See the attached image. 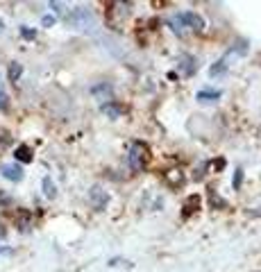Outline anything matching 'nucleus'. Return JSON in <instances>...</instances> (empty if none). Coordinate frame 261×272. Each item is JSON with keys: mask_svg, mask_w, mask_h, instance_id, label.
I'll return each instance as SVG.
<instances>
[{"mask_svg": "<svg viewBox=\"0 0 261 272\" xmlns=\"http://www.w3.org/2000/svg\"><path fill=\"white\" fill-rule=\"evenodd\" d=\"M230 52H236V55H245V52H248V41H236V46L232 48Z\"/></svg>", "mask_w": 261, "mask_h": 272, "instance_id": "obj_13", "label": "nucleus"}, {"mask_svg": "<svg viewBox=\"0 0 261 272\" xmlns=\"http://www.w3.org/2000/svg\"><path fill=\"white\" fill-rule=\"evenodd\" d=\"M0 175H3L5 179H9V182L18 184L23 179V168L18 166V163H3V166H0Z\"/></svg>", "mask_w": 261, "mask_h": 272, "instance_id": "obj_2", "label": "nucleus"}, {"mask_svg": "<svg viewBox=\"0 0 261 272\" xmlns=\"http://www.w3.org/2000/svg\"><path fill=\"white\" fill-rule=\"evenodd\" d=\"M89 195H91V202H93L95 209H105V207H107L109 195H107V193H103V188H100V186H93V188H91Z\"/></svg>", "mask_w": 261, "mask_h": 272, "instance_id": "obj_5", "label": "nucleus"}, {"mask_svg": "<svg viewBox=\"0 0 261 272\" xmlns=\"http://www.w3.org/2000/svg\"><path fill=\"white\" fill-rule=\"evenodd\" d=\"M241 179H243V170H236V175H234V188H241Z\"/></svg>", "mask_w": 261, "mask_h": 272, "instance_id": "obj_16", "label": "nucleus"}, {"mask_svg": "<svg viewBox=\"0 0 261 272\" xmlns=\"http://www.w3.org/2000/svg\"><path fill=\"white\" fill-rule=\"evenodd\" d=\"M21 37H25V39H35V37H37V32H35V30H30L27 25H23V27H21Z\"/></svg>", "mask_w": 261, "mask_h": 272, "instance_id": "obj_15", "label": "nucleus"}, {"mask_svg": "<svg viewBox=\"0 0 261 272\" xmlns=\"http://www.w3.org/2000/svg\"><path fill=\"white\" fill-rule=\"evenodd\" d=\"M180 21L184 23V25L188 27H193V30H205V21H202L198 14H193V12H184V14H180Z\"/></svg>", "mask_w": 261, "mask_h": 272, "instance_id": "obj_4", "label": "nucleus"}, {"mask_svg": "<svg viewBox=\"0 0 261 272\" xmlns=\"http://www.w3.org/2000/svg\"><path fill=\"white\" fill-rule=\"evenodd\" d=\"M14 159H16V161H23V163H30L32 159H35L32 148L30 145H18V148L14 150Z\"/></svg>", "mask_w": 261, "mask_h": 272, "instance_id": "obj_7", "label": "nucleus"}, {"mask_svg": "<svg viewBox=\"0 0 261 272\" xmlns=\"http://www.w3.org/2000/svg\"><path fill=\"white\" fill-rule=\"evenodd\" d=\"M0 252H3V250H0Z\"/></svg>", "mask_w": 261, "mask_h": 272, "instance_id": "obj_21", "label": "nucleus"}, {"mask_svg": "<svg viewBox=\"0 0 261 272\" xmlns=\"http://www.w3.org/2000/svg\"><path fill=\"white\" fill-rule=\"evenodd\" d=\"M41 25H43V27L55 25V16H43V18H41Z\"/></svg>", "mask_w": 261, "mask_h": 272, "instance_id": "obj_17", "label": "nucleus"}, {"mask_svg": "<svg viewBox=\"0 0 261 272\" xmlns=\"http://www.w3.org/2000/svg\"><path fill=\"white\" fill-rule=\"evenodd\" d=\"M43 195L46 197H55L57 195V188H55V182H52L50 177H43Z\"/></svg>", "mask_w": 261, "mask_h": 272, "instance_id": "obj_11", "label": "nucleus"}, {"mask_svg": "<svg viewBox=\"0 0 261 272\" xmlns=\"http://www.w3.org/2000/svg\"><path fill=\"white\" fill-rule=\"evenodd\" d=\"M182 68H184V75H193V73L198 71V64H195V59H193L191 55H182Z\"/></svg>", "mask_w": 261, "mask_h": 272, "instance_id": "obj_9", "label": "nucleus"}, {"mask_svg": "<svg viewBox=\"0 0 261 272\" xmlns=\"http://www.w3.org/2000/svg\"><path fill=\"white\" fill-rule=\"evenodd\" d=\"M5 236H7V229H5V227H3V225H0V241H3V238H5Z\"/></svg>", "mask_w": 261, "mask_h": 272, "instance_id": "obj_19", "label": "nucleus"}, {"mask_svg": "<svg viewBox=\"0 0 261 272\" xmlns=\"http://www.w3.org/2000/svg\"><path fill=\"white\" fill-rule=\"evenodd\" d=\"M254 213H257V216H261V211H254Z\"/></svg>", "mask_w": 261, "mask_h": 272, "instance_id": "obj_20", "label": "nucleus"}, {"mask_svg": "<svg viewBox=\"0 0 261 272\" xmlns=\"http://www.w3.org/2000/svg\"><path fill=\"white\" fill-rule=\"evenodd\" d=\"M225 71H227V64H225V59H220V61H216V64L209 68V75L211 77H218V75H223Z\"/></svg>", "mask_w": 261, "mask_h": 272, "instance_id": "obj_12", "label": "nucleus"}, {"mask_svg": "<svg viewBox=\"0 0 261 272\" xmlns=\"http://www.w3.org/2000/svg\"><path fill=\"white\" fill-rule=\"evenodd\" d=\"M7 75H9V82H18L21 80V75H23V66L18 64V61H12V64H9Z\"/></svg>", "mask_w": 261, "mask_h": 272, "instance_id": "obj_8", "label": "nucleus"}, {"mask_svg": "<svg viewBox=\"0 0 261 272\" xmlns=\"http://www.w3.org/2000/svg\"><path fill=\"white\" fill-rule=\"evenodd\" d=\"M9 109V95L0 89V111H7Z\"/></svg>", "mask_w": 261, "mask_h": 272, "instance_id": "obj_14", "label": "nucleus"}, {"mask_svg": "<svg viewBox=\"0 0 261 272\" xmlns=\"http://www.w3.org/2000/svg\"><path fill=\"white\" fill-rule=\"evenodd\" d=\"M103 111L109 116V118H118V116L123 114L120 105H114V102H105V105H103Z\"/></svg>", "mask_w": 261, "mask_h": 272, "instance_id": "obj_10", "label": "nucleus"}, {"mask_svg": "<svg viewBox=\"0 0 261 272\" xmlns=\"http://www.w3.org/2000/svg\"><path fill=\"white\" fill-rule=\"evenodd\" d=\"M50 7H52V9H55V12H57V14H61V5H57V3H50Z\"/></svg>", "mask_w": 261, "mask_h": 272, "instance_id": "obj_18", "label": "nucleus"}, {"mask_svg": "<svg viewBox=\"0 0 261 272\" xmlns=\"http://www.w3.org/2000/svg\"><path fill=\"white\" fill-rule=\"evenodd\" d=\"M143 152H146V145L143 143L132 145V150H129V166H132V170L143 168V163H146V159H148V154H143Z\"/></svg>", "mask_w": 261, "mask_h": 272, "instance_id": "obj_1", "label": "nucleus"}, {"mask_svg": "<svg viewBox=\"0 0 261 272\" xmlns=\"http://www.w3.org/2000/svg\"><path fill=\"white\" fill-rule=\"evenodd\" d=\"M220 98H223V91L220 89H202V91H198V95H195V100L202 102V105H207V102H216Z\"/></svg>", "mask_w": 261, "mask_h": 272, "instance_id": "obj_3", "label": "nucleus"}, {"mask_svg": "<svg viewBox=\"0 0 261 272\" xmlns=\"http://www.w3.org/2000/svg\"><path fill=\"white\" fill-rule=\"evenodd\" d=\"M69 21L73 23V25H84V23H91V12L84 7H77L73 9V14L69 16Z\"/></svg>", "mask_w": 261, "mask_h": 272, "instance_id": "obj_6", "label": "nucleus"}]
</instances>
